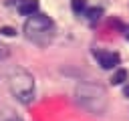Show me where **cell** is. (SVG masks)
<instances>
[{"mask_svg":"<svg viewBox=\"0 0 129 121\" xmlns=\"http://www.w3.org/2000/svg\"><path fill=\"white\" fill-rule=\"evenodd\" d=\"M8 87L20 103H30L34 99V79L24 69H12L8 73Z\"/></svg>","mask_w":129,"mask_h":121,"instance_id":"cell-2","label":"cell"},{"mask_svg":"<svg viewBox=\"0 0 129 121\" xmlns=\"http://www.w3.org/2000/svg\"><path fill=\"white\" fill-rule=\"evenodd\" d=\"M36 10H38V2L36 0H26V2H22L18 6V12L22 16H32V14H36Z\"/></svg>","mask_w":129,"mask_h":121,"instance_id":"cell-5","label":"cell"},{"mask_svg":"<svg viewBox=\"0 0 129 121\" xmlns=\"http://www.w3.org/2000/svg\"><path fill=\"white\" fill-rule=\"evenodd\" d=\"M52 30V20L44 14H32L24 22V32L28 38H38L42 34H48Z\"/></svg>","mask_w":129,"mask_h":121,"instance_id":"cell-3","label":"cell"},{"mask_svg":"<svg viewBox=\"0 0 129 121\" xmlns=\"http://www.w3.org/2000/svg\"><path fill=\"white\" fill-rule=\"evenodd\" d=\"M125 79H127V71H125V69H117V71L113 73V77H111V83H113V85H121Z\"/></svg>","mask_w":129,"mask_h":121,"instance_id":"cell-6","label":"cell"},{"mask_svg":"<svg viewBox=\"0 0 129 121\" xmlns=\"http://www.w3.org/2000/svg\"><path fill=\"white\" fill-rule=\"evenodd\" d=\"M87 16H89V20L91 22H95V20H99L101 18V8H87V12H85Z\"/></svg>","mask_w":129,"mask_h":121,"instance_id":"cell-9","label":"cell"},{"mask_svg":"<svg viewBox=\"0 0 129 121\" xmlns=\"http://www.w3.org/2000/svg\"><path fill=\"white\" fill-rule=\"evenodd\" d=\"M125 38H127V40H129V26H127V28H125Z\"/></svg>","mask_w":129,"mask_h":121,"instance_id":"cell-13","label":"cell"},{"mask_svg":"<svg viewBox=\"0 0 129 121\" xmlns=\"http://www.w3.org/2000/svg\"><path fill=\"white\" fill-rule=\"evenodd\" d=\"M123 93H125V97H129V85L125 87V91H123Z\"/></svg>","mask_w":129,"mask_h":121,"instance_id":"cell-12","label":"cell"},{"mask_svg":"<svg viewBox=\"0 0 129 121\" xmlns=\"http://www.w3.org/2000/svg\"><path fill=\"white\" fill-rule=\"evenodd\" d=\"M95 58L99 60L101 69L109 71V69H115L119 65V54L117 52H107V50H95Z\"/></svg>","mask_w":129,"mask_h":121,"instance_id":"cell-4","label":"cell"},{"mask_svg":"<svg viewBox=\"0 0 129 121\" xmlns=\"http://www.w3.org/2000/svg\"><path fill=\"white\" fill-rule=\"evenodd\" d=\"M0 32H2L4 36H14V34H16V30H14V28H10V26H4V28H0Z\"/></svg>","mask_w":129,"mask_h":121,"instance_id":"cell-10","label":"cell"},{"mask_svg":"<svg viewBox=\"0 0 129 121\" xmlns=\"http://www.w3.org/2000/svg\"><path fill=\"white\" fill-rule=\"evenodd\" d=\"M75 99L85 111L93 115H103L107 111V93L101 85H93V83L79 85L75 89Z\"/></svg>","mask_w":129,"mask_h":121,"instance_id":"cell-1","label":"cell"},{"mask_svg":"<svg viewBox=\"0 0 129 121\" xmlns=\"http://www.w3.org/2000/svg\"><path fill=\"white\" fill-rule=\"evenodd\" d=\"M71 6H73V10H75L77 14L87 12V2H85V0H73V2H71Z\"/></svg>","mask_w":129,"mask_h":121,"instance_id":"cell-7","label":"cell"},{"mask_svg":"<svg viewBox=\"0 0 129 121\" xmlns=\"http://www.w3.org/2000/svg\"><path fill=\"white\" fill-rule=\"evenodd\" d=\"M0 121H22V119H20V117H16L12 111L2 109V111H0Z\"/></svg>","mask_w":129,"mask_h":121,"instance_id":"cell-8","label":"cell"},{"mask_svg":"<svg viewBox=\"0 0 129 121\" xmlns=\"http://www.w3.org/2000/svg\"><path fill=\"white\" fill-rule=\"evenodd\" d=\"M6 52H8V50H6V46H2V44H0V56H6Z\"/></svg>","mask_w":129,"mask_h":121,"instance_id":"cell-11","label":"cell"}]
</instances>
